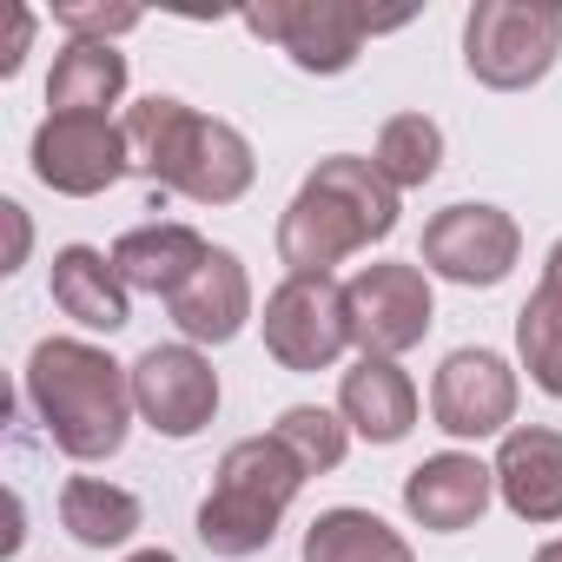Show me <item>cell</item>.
Instances as JSON below:
<instances>
[{
    "mask_svg": "<svg viewBox=\"0 0 562 562\" xmlns=\"http://www.w3.org/2000/svg\"><path fill=\"white\" fill-rule=\"evenodd\" d=\"M126 153H133V172L159 192V199H199V205H232L251 192V146L238 126L225 120H205L192 113L186 100H139L126 113Z\"/></svg>",
    "mask_w": 562,
    "mask_h": 562,
    "instance_id": "6da1fadb",
    "label": "cell"
},
{
    "mask_svg": "<svg viewBox=\"0 0 562 562\" xmlns=\"http://www.w3.org/2000/svg\"><path fill=\"white\" fill-rule=\"evenodd\" d=\"M391 225H397V186L371 159L338 153L318 159V172L278 218V258L292 265V278H331L338 258L391 238Z\"/></svg>",
    "mask_w": 562,
    "mask_h": 562,
    "instance_id": "7a4b0ae2",
    "label": "cell"
},
{
    "mask_svg": "<svg viewBox=\"0 0 562 562\" xmlns=\"http://www.w3.org/2000/svg\"><path fill=\"white\" fill-rule=\"evenodd\" d=\"M27 397L54 437L60 457L74 463H100L126 443L133 424V371H120L106 351L80 345V338H47L27 358Z\"/></svg>",
    "mask_w": 562,
    "mask_h": 562,
    "instance_id": "3957f363",
    "label": "cell"
},
{
    "mask_svg": "<svg viewBox=\"0 0 562 562\" xmlns=\"http://www.w3.org/2000/svg\"><path fill=\"white\" fill-rule=\"evenodd\" d=\"M305 490V470L299 457L278 443V437H245L218 457V476H212V496L199 503V542L225 562L238 555H258L278 522H285L292 496Z\"/></svg>",
    "mask_w": 562,
    "mask_h": 562,
    "instance_id": "277c9868",
    "label": "cell"
},
{
    "mask_svg": "<svg viewBox=\"0 0 562 562\" xmlns=\"http://www.w3.org/2000/svg\"><path fill=\"white\" fill-rule=\"evenodd\" d=\"M562 47V8L549 0H476L463 21V67L496 87V93H522L555 67Z\"/></svg>",
    "mask_w": 562,
    "mask_h": 562,
    "instance_id": "5b68a950",
    "label": "cell"
},
{
    "mask_svg": "<svg viewBox=\"0 0 562 562\" xmlns=\"http://www.w3.org/2000/svg\"><path fill=\"white\" fill-rule=\"evenodd\" d=\"M245 27L271 47H285L292 67L305 74H345L371 34L404 27V14H364L351 0H265V8L245 14Z\"/></svg>",
    "mask_w": 562,
    "mask_h": 562,
    "instance_id": "8992f818",
    "label": "cell"
},
{
    "mask_svg": "<svg viewBox=\"0 0 562 562\" xmlns=\"http://www.w3.org/2000/svg\"><path fill=\"white\" fill-rule=\"evenodd\" d=\"M265 351L285 371H331L351 345V318H345V285L338 278H285L265 299Z\"/></svg>",
    "mask_w": 562,
    "mask_h": 562,
    "instance_id": "52a82bcc",
    "label": "cell"
},
{
    "mask_svg": "<svg viewBox=\"0 0 562 562\" xmlns=\"http://www.w3.org/2000/svg\"><path fill=\"white\" fill-rule=\"evenodd\" d=\"M345 318H351V345L364 358H397L411 345H424L437 305H430V278L417 265H364L345 285Z\"/></svg>",
    "mask_w": 562,
    "mask_h": 562,
    "instance_id": "ba28073f",
    "label": "cell"
},
{
    "mask_svg": "<svg viewBox=\"0 0 562 562\" xmlns=\"http://www.w3.org/2000/svg\"><path fill=\"white\" fill-rule=\"evenodd\" d=\"M133 411L172 443L199 437L218 417V371H212V358L199 345H153V351H139V364H133Z\"/></svg>",
    "mask_w": 562,
    "mask_h": 562,
    "instance_id": "9c48e42d",
    "label": "cell"
},
{
    "mask_svg": "<svg viewBox=\"0 0 562 562\" xmlns=\"http://www.w3.org/2000/svg\"><path fill=\"white\" fill-rule=\"evenodd\" d=\"M120 172H133L126 153V126L93 120V113H47L34 133V179L67 192V199H93L106 192Z\"/></svg>",
    "mask_w": 562,
    "mask_h": 562,
    "instance_id": "30bf717a",
    "label": "cell"
},
{
    "mask_svg": "<svg viewBox=\"0 0 562 562\" xmlns=\"http://www.w3.org/2000/svg\"><path fill=\"white\" fill-rule=\"evenodd\" d=\"M522 258V232L496 205H443L424 225V265L450 285H503Z\"/></svg>",
    "mask_w": 562,
    "mask_h": 562,
    "instance_id": "8fae6325",
    "label": "cell"
},
{
    "mask_svg": "<svg viewBox=\"0 0 562 562\" xmlns=\"http://www.w3.org/2000/svg\"><path fill=\"white\" fill-rule=\"evenodd\" d=\"M430 417L450 437H496L516 417V371L496 351H450L430 384Z\"/></svg>",
    "mask_w": 562,
    "mask_h": 562,
    "instance_id": "7c38bea8",
    "label": "cell"
},
{
    "mask_svg": "<svg viewBox=\"0 0 562 562\" xmlns=\"http://www.w3.org/2000/svg\"><path fill=\"white\" fill-rule=\"evenodd\" d=\"M490 490H496V470L463 457V450H443V457H424L411 476H404V509L437 529V536H457L470 529L483 509H490Z\"/></svg>",
    "mask_w": 562,
    "mask_h": 562,
    "instance_id": "4fadbf2b",
    "label": "cell"
},
{
    "mask_svg": "<svg viewBox=\"0 0 562 562\" xmlns=\"http://www.w3.org/2000/svg\"><path fill=\"white\" fill-rule=\"evenodd\" d=\"M166 305H172V325L186 331V345H232L245 331V318H251V278H245V265L232 251L212 245V258Z\"/></svg>",
    "mask_w": 562,
    "mask_h": 562,
    "instance_id": "5bb4252c",
    "label": "cell"
},
{
    "mask_svg": "<svg viewBox=\"0 0 562 562\" xmlns=\"http://www.w3.org/2000/svg\"><path fill=\"white\" fill-rule=\"evenodd\" d=\"M496 490L522 522H562V430H542V424L503 430Z\"/></svg>",
    "mask_w": 562,
    "mask_h": 562,
    "instance_id": "9a60e30c",
    "label": "cell"
},
{
    "mask_svg": "<svg viewBox=\"0 0 562 562\" xmlns=\"http://www.w3.org/2000/svg\"><path fill=\"white\" fill-rule=\"evenodd\" d=\"M212 258V245L192 232V225H133L120 245H113V271L126 278V292H153V299H172L186 278Z\"/></svg>",
    "mask_w": 562,
    "mask_h": 562,
    "instance_id": "2e32d148",
    "label": "cell"
},
{
    "mask_svg": "<svg viewBox=\"0 0 562 562\" xmlns=\"http://www.w3.org/2000/svg\"><path fill=\"white\" fill-rule=\"evenodd\" d=\"M338 417L364 437V443H397L417 424V384L391 364V358H364L358 371H345L338 384Z\"/></svg>",
    "mask_w": 562,
    "mask_h": 562,
    "instance_id": "e0dca14e",
    "label": "cell"
},
{
    "mask_svg": "<svg viewBox=\"0 0 562 562\" xmlns=\"http://www.w3.org/2000/svg\"><path fill=\"white\" fill-rule=\"evenodd\" d=\"M54 305L87 331H120L126 325V278L113 271L106 251L67 245V251H54Z\"/></svg>",
    "mask_w": 562,
    "mask_h": 562,
    "instance_id": "ac0fdd59",
    "label": "cell"
},
{
    "mask_svg": "<svg viewBox=\"0 0 562 562\" xmlns=\"http://www.w3.org/2000/svg\"><path fill=\"white\" fill-rule=\"evenodd\" d=\"M126 93V54L120 47H100V41H74L54 74H47V106L54 113H93L106 120V106H120Z\"/></svg>",
    "mask_w": 562,
    "mask_h": 562,
    "instance_id": "d6986e66",
    "label": "cell"
},
{
    "mask_svg": "<svg viewBox=\"0 0 562 562\" xmlns=\"http://www.w3.org/2000/svg\"><path fill=\"white\" fill-rule=\"evenodd\" d=\"M305 562H417L411 542L371 509H325L305 529Z\"/></svg>",
    "mask_w": 562,
    "mask_h": 562,
    "instance_id": "ffe728a7",
    "label": "cell"
},
{
    "mask_svg": "<svg viewBox=\"0 0 562 562\" xmlns=\"http://www.w3.org/2000/svg\"><path fill=\"white\" fill-rule=\"evenodd\" d=\"M60 522L87 549H120L139 529V496L120 490V483H106V476H74L60 490Z\"/></svg>",
    "mask_w": 562,
    "mask_h": 562,
    "instance_id": "44dd1931",
    "label": "cell"
},
{
    "mask_svg": "<svg viewBox=\"0 0 562 562\" xmlns=\"http://www.w3.org/2000/svg\"><path fill=\"white\" fill-rule=\"evenodd\" d=\"M371 166H378L397 192L437 179V166H443V126H437L430 113H397V120H384Z\"/></svg>",
    "mask_w": 562,
    "mask_h": 562,
    "instance_id": "7402d4cb",
    "label": "cell"
},
{
    "mask_svg": "<svg viewBox=\"0 0 562 562\" xmlns=\"http://www.w3.org/2000/svg\"><path fill=\"white\" fill-rule=\"evenodd\" d=\"M516 351H522L536 391L562 397V292L555 285H536V299L516 312Z\"/></svg>",
    "mask_w": 562,
    "mask_h": 562,
    "instance_id": "603a6c76",
    "label": "cell"
},
{
    "mask_svg": "<svg viewBox=\"0 0 562 562\" xmlns=\"http://www.w3.org/2000/svg\"><path fill=\"white\" fill-rule=\"evenodd\" d=\"M271 437L299 457V470H305V476L338 470V463H345V450H351V424H345V417H331V411H318V404H292L285 417L271 424Z\"/></svg>",
    "mask_w": 562,
    "mask_h": 562,
    "instance_id": "cb8c5ba5",
    "label": "cell"
},
{
    "mask_svg": "<svg viewBox=\"0 0 562 562\" xmlns=\"http://www.w3.org/2000/svg\"><path fill=\"white\" fill-rule=\"evenodd\" d=\"M54 21H60L74 41H100V47H113V34H133V27H139V8H87V0H60Z\"/></svg>",
    "mask_w": 562,
    "mask_h": 562,
    "instance_id": "d4e9b609",
    "label": "cell"
},
{
    "mask_svg": "<svg viewBox=\"0 0 562 562\" xmlns=\"http://www.w3.org/2000/svg\"><path fill=\"white\" fill-rule=\"evenodd\" d=\"M27 34H34V14H14V41L0 54V74H21V54H27Z\"/></svg>",
    "mask_w": 562,
    "mask_h": 562,
    "instance_id": "484cf974",
    "label": "cell"
},
{
    "mask_svg": "<svg viewBox=\"0 0 562 562\" xmlns=\"http://www.w3.org/2000/svg\"><path fill=\"white\" fill-rule=\"evenodd\" d=\"M0 218H8V232H14V245H8V271H14L21 251H27V212L21 205H0Z\"/></svg>",
    "mask_w": 562,
    "mask_h": 562,
    "instance_id": "4316f807",
    "label": "cell"
},
{
    "mask_svg": "<svg viewBox=\"0 0 562 562\" xmlns=\"http://www.w3.org/2000/svg\"><path fill=\"white\" fill-rule=\"evenodd\" d=\"M542 285L562 292V238H555V251H549V265H542Z\"/></svg>",
    "mask_w": 562,
    "mask_h": 562,
    "instance_id": "83f0119b",
    "label": "cell"
},
{
    "mask_svg": "<svg viewBox=\"0 0 562 562\" xmlns=\"http://www.w3.org/2000/svg\"><path fill=\"white\" fill-rule=\"evenodd\" d=\"M126 562H179L172 549H139V555H126Z\"/></svg>",
    "mask_w": 562,
    "mask_h": 562,
    "instance_id": "f1b7e54d",
    "label": "cell"
},
{
    "mask_svg": "<svg viewBox=\"0 0 562 562\" xmlns=\"http://www.w3.org/2000/svg\"><path fill=\"white\" fill-rule=\"evenodd\" d=\"M536 562H562V542H542V549H536Z\"/></svg>",
    "mask_w": 562,
    "mask_h": 562,
    "instance_id": "f546056e",
    "label": "cell"
}]
</instances>
